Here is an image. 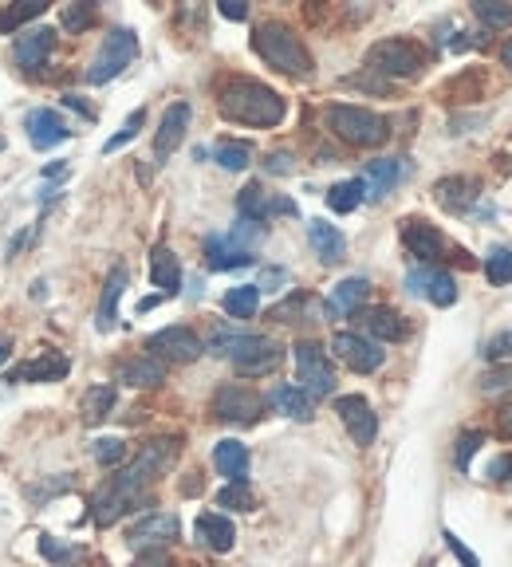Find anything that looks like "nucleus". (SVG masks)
Masks as SVG:
<instances>
[{"instance_id": "nucleus-1", "label": "nucleus", "mask_w": 512, "mask_h": 567, "mask_svg": "<svg viewBox=\"0 0 512 567\" xmlns=\"http://www.w3.org/2000/svg\"><path fill=\"white\" fill-rule=\"evenodd\" d=\"M217 107H221V115L229 123L245 126H280L284 115H288L284 99L272 87L256 83V79H229L221 87V95H217Z\"/></svg>"}, {"instance_id": "nucleus-2", "label": "nucleus", "mask_w": 512, "mask_h": 567, "mask_svg": "<svg viewBox=\"0 0 512 567\" xmlns=\"http://www.w3.org/2000/svg\"><path fill=\"white\" fill-rule=\"evenodd\" d=\"M209 351L233 359L237 375H249V378L276 371L280 359H284L280 343H272V339H264V335H241V331H213Z\"/></svg>"}, {"instance_id": "nucleus-3", "label": "nucleus", "mask_w": 512, "mask_h": 567, "mask_svg": "<svg viewBox=\"0 0 512 567\" xmlns=\"http://www.w3.org/2000/svg\"><path fill=\"white\" fill-rule=\"evenodd\" d=\"M253 48L256 56L268 63V67H276V71H284V75H296V79H308L316 67H312V56H308V48L300 44V36L288 28V24H276V20H268V24H260L253 32Z\"/></svg>"}, {"instance_id": "nucleus-4", "label": "nucleus", "mask_w": 512, "mask_h": 567, "mask_svg": "<svg viewBox=\"0 0 512 567\" xmlns=\"http://www.w3.org/2000/svg\"><path fill=\"white\" fill-rule=\"evenodd\" d=\"M178 453H182V438H154L150 445H142L138 461H134L130 469H123L119 477H111V481H115V489H119L123 497H130V501L138 504L142 501V489H146L150 481H158L162 473L174 469Z\"/></svg>"}, {"instance_id": "nucleus-5", "label": "nucleus", "mask_w": 512, "mask_h": 567, "mask_svg": "<svg viewBox=\"0 0 512 567\" xmlns=\"http://www.w3.org/2000/svg\"><path fill=\"white\" fill-rule=\"evenodd\" d=\"M327 130L335 138H343L347 146H383L390 138V123L383 115L367 111V107H351V103H335L327 107Z\"/></svg>"}, {"instance_id": "nucleus-6", "label": "nucleus", "mask_w": 512, "mask_h": 567, "mask_svg": "<svg viewBox=\"0 0 512 567\" xmlns=\"http://www.w3.org/2000/svg\"><path fill=\"white\" fill-rule=\"evenodd\" d=\"M138 56V36L130 32V28H115V32H107V40L99 44V52H95V60L87 67V83H111L123 67H130V60Z\"/></svg>"}, {"instance_id": "nucleus-7", "label": "nucleus", "mask_w": 512, "mask_h": 567, "mask_svg": "<svg viewBox=\"0 0 512 567\" xmlns=\"http://www.w3.org/2000/svg\"><path fill=\"white\" fill-rule=\"evenodd\" d=\"M296 382H300V390H304L312 402H316V398H331V390H335V371H331L323 347L312 343V339L296 343Z\"/></svg>"}, {"instance_id": "nucleus-8", "label": "nucleus", "mask_w": 512, "mask_h": 567, "mask_svg": "<svg viewBox=\"0 0 512 567\" xmlns=\"http://www.w3.org/2000/svg\"><path fill=\"white\" fill-rule=\"evenodd\" d=\"M264 410V398L249 390L245 382H225L217 394H213V414L229 426H253Z\"/></svg>"}, {"instance_id": "nucleus-9", "label": "nucleus", "mask_w": 512, "mask_h": 567, "mask_svg": "<svg viewBox=\"0 0 512 567\" xmlns=\"http://www.w3.org/2000/svg\"><path fill=\"white\" fill-rule=\"evenodd\" d=\"M367 67L379 75H394V79H414L422 71V52L410 40H379L367 52Z\"/></svg>"}, {"instance_id": "nucleus-10", "label": "nucleus", "mask_w": 512, "mask_h": 567, "mask_svg": "<svg viewBox=\"0 0 512 567\" xmlns=\"http://www.w3.org/2000/svg\"><path fill=\"white\" fill-rule=\"evenodd\" d=\"M335 414L347 426V434H351L355 445H375V438H379V418H375V410H371V402L363 394L335 398Z\"/></svg>"}, {"instance_id": "nucleus-11", "label": "nucleus", "mask_w": 512, "mask_h": 567, "mask_svg": "<svg viewBox=\"0 0 512 567\" xmlns=\"http://www.w3.org/2000/svg\"><path fill=\"white\" fill-rule=\"evenodd\" d=\"M150 359H166V363H193L201 355V339L193 335L190 327H162L150 335Z\"/></svg>"}, {"instance_id": "nucleus-12", "label": "nucleus", "mask_w": 512, "mask_h": 567, "mask_svg": "<svg viewBox=\"0 0 512 567\" xmlns=\"http://www.w3.org/2000/svg\"><path fill=\"white\" fill-rule=\"evenodd\" d=\"M331 351H335V359H343L351 371H359V375H371V371H379L383 367V351H379V343H371V339H363V335H351V331H339L335 339H331Z\"/></svg>"}, {"instance_id": "nucleus-13", "label": "nucleus", "mask_w": 512, "mask_h": 567, "mask_svg": "<svg viewBox=\"0 0 512 567\" xmlns=\"http://www.w3.org/2000/svg\"><path fill=\"white\" fill-rule=\"evenodd\" d=\"M178 532H182V524H178L174 512H146L142 520L130 524L127 540L146 552V548H166L170 540H178Z\"/></svg>"}, {"instance_id": "nucleus-14", "label": "nucleus", "mask_w": 512, "mask_h": 567, "mask_svg": "<svg viewBox=\"0 0 512 567\" xmlns=\"http://www.w3.org/2000/svg\"><path fill=\"white\" fill-rule=\"evenodd\" d=\"M406 288H410L414 296H426V300L438 304V308L457 304V284H453V276L442 272V268H414V272L406 276Z\"/></svg>"}, {"instance_id": "nucleus-15", "label": "nucleus", "mask_w": 512, "mask_h": 567, "mask_svg": "<svg viewBox=\"0 0 512 567\" xmlns=\"http://www.w3.org/2000/svg\"><path fill=\"white\" fill-rule=\"evenodd\" d=\"M24 130H28V142H32L36 150H52V146H60V142L71 138L64 115L52 111V107H36V111H28Z\"/></svg>"}, {"instance_id": "nucleus-16", "label": "nucleus", "mask_w": 512, "mask_h": 567, "mask_svg": "<svg viewBox=\"0 0 512 567\" xmlns=\"http://www.w3.org/2000/svg\"><path fill=\"white\" fill-rule=\"evenodd\" d=\"M186 126H190V103L166 107V115H162V123H158V134H154V162H158V166L182 146Z\"/></svg>"}, {"instance_id": "nucleus-17", "label": "nucleus", "mask_w": 512, "mask_h": 567, "mask_svg": "<svg viewBox=\"0 0 512 567\" xmlns=\"http://www.w3.org/2000/svg\"><path fill=\"white\" fill-rule=\"evenodd\" d=\"M67 371H71L67 355H60V351H44V355L20 363V367L12 371V382H60V378H67Z\"/></svg>"}, {"instance_id": "nucleus-18", "label": "nucleus", "mask_w": 512, "mask_h": 567, "mask_svg": "<svg viewBox=\"0 0 512 567\" xmlns=\"http://www.w3.org/2000/svg\"><path fill=\"white\" fill-rule=\"evenodd\" d=\"M52 48H56V28H32V32H24L16 40V63L24 71H36L52 56Z\"/></svg>"}, {"instance_id": "nucleus-19", "label": "nucleus", "mask_w": 512, "mask_h": 567, "mask_svg": "<svg viewBox=\"0 0 512 567\" xmlns=\"http://www.w3.org/2000/svg\"><path fill=\"white\" fill-rule=\"evenodd\" d=\"M402 245L410 249V256H418V260H434V256H442L446 241H442V233L434 225L410 217V221H402Z\"/></svg>"}, {"instance_id": "nucleus-20", "label": "nucleus", "mask_w": 512, "mask_h": 567, "mask_svg": "<svg viewBox=\"0 0 512 567\" xmlns=\"http://www.w3.org/2000/svg\"><path fill=\"white\" fill-rule=\"evenodd\" d=\"M256 256L245 249H237L229 237H205V264L213 268V272H233V268H249Z\"/></svg>"}, {"instance_id": "nucleus-21", "label": "nucleus", "mask_w": 512, "mask_h": 567, "mask_svg": "<svg viewBox=\"0 0 512 567\" xmlns=\"http://www.w3.org/2000/svg\"><path fill=\"white\" fill-rule=\"evenodd\" d=\"M123 288H127V264H115L111 276H107V284H103V296H99V331H115Z\"/></svg>"}, {"instance_id": "nucleus-22", "label": "nucleus", "mask_w": 512, "mask_h": 567, "mask_svg": "<svg viewBox=\"0 0 512 567\" xmlns=\"http://www.w3.org/2000/svg\"><path fill=\"white\" fill-rule=\"evenodd\" d=\"M150 280H154V288H162V296H178V288H182V264L166 245L150 252Z\"/></svg>"}, {"instance_id": "nucleus-23", "label": "nucleus", "mask_w": 512, "mask_h": 567, "mask_svg": "<svg viewBox=\"0 0 512 567\" xmlns=\"http://www.w3.org/2000/svg\"><path fill=\"white\" fill-rule=\"evenodd\" d=\"M308 241H312V249L320 256L323 264H339L343 256H347V241H343V233L335 229V225H327V221H308Z\"/></svg>"}, {"instance_id": "nucleus-24", "label": "nucleus", "mask_w": 512, "mask_h": 567, "mask_svg": "<svg viewBox=\"0 0 512 567\" xmlns=\"http://www.w3.org/2000/svg\"><path fill=\"white\" fill-rule=\"evenodd\" d=\"M197 540H201L205 548H213V552H229L233 540H237V532H233L229 516H221V512H201V516H197Z\"/></svg>"}, {"instance_id": "nucleus-25", "label": "nucleus", "mask_w": 512, "mask_h": 567, "mask_svg": "<svg viewBox=\"0 0 512 567\" xmlns=\"http://www.w3.org/2000/svg\"><path fill=\"white\" fill-rule=\"evenodd\" d=\"M406 174V166H402V158H375V162H367V197H375V201H383L390 189L398 186V178Z\"/></svg>"}, {"instance_id": "nucleus-26", "label": "nucleus", "mask_w": 512, "mask_h": 567, "mask_svg": "<svg viewBox=\"0 0 512 567\" xmlns=\"http://www.w3.org/2000/svg\"><path fill=\"white\" fill-rule=\"evenodd\" d=\"M371 296V284L363 276H351V280H339L331 288V300H327V312L331 315H351L363 308V300Z\"/></svg>"}, {"instance_id": "nucleus-27", "label": "nucleus", "mask_w": 512, "mask_h": 567, "mask_svg": "<svg viewBox=\"0 0 512 567\" xmlns=\"http://www.w3.org/2000/svg\"><path fill=\"white\" fill-rule=\"evenodd\" d=\"M213 465H217V473L229 477V481H249V449H245L241 441H217Z\"/></svg>"}, {"instance_id": "nucleus-28", "label": "nucleus", "mask_w": 512, "mask_h": 567, "mask_svg": "<svg viewBox=\"0 0 512 567\" xmlns=\"http://www.w3.org/2000/svg\"><path fill=\"white\" fill-rule=\"evenodd\" d=\"M162 378H166V367H162L158 359H150V355H138V359H123V363H119V382L138 386V390H150V386H158Z\"/></svg>"}, {"instance_id": "nucleus-29", "label": "nucleus", "mask_w": 512, "mask_h": 567, "mask_svg": "<svg viewBox=\"0 0 512 567\" xmlns=\"http://www.w3.org/2000/svg\"><path fill=\"white\" fill-rule=\"evenodd\" d=\"M268 402L280 410V414H288V418H296V422H312V398L300 390V386H288V382H280V386H272V394H268Z\"/></svg>"}, {"instance_id": "nucleus-30", "label": "nucleus", "mask_w": 512, "mask_h": 567, "mask_svg": "<svg viewBox=\"0 0 512 567\" xmlns=\"http://www.w3.org/2000/svg\"><path fill=\"white\" fill-rule=\"evenodd\" d=\"M115 402H119V394H115L111 382L87 386V394H83V422H87V426H99V422L115 410Z\"/></svg>"}, {"instance_id": "nucleus-31", "label": "nucleus", "mask_w": 512, "mask_h": 567, "mask_svg": "<svg viewBox=\"0 0 512 567\" xmlns=\"http://www.w3.org/2000/svg\"><path fill=\"white\" fill-rule=\"evenodd\" d=\"M363 327L375 335V339H383V343H398V339H406V319L398 312H390V308H375V312L363 315Z\"/></svg>"}, {"instance_id": "nucleus-32", "label": "nucleus", "mask_w": 512, "mask_h": 567, "mask_svg": "<svg viewBox=\"0 0 512 567\" xmlns=\"http://www.w3.org/2000/svg\"><path fill=\"white\" fill-rule=\"evenodd\" d=\"M438 201L446 205L449 213H465L473 201H477V182H469V178H446V182H438Z\"/></svg>"}, {"instance_id": "nucleus-33", "label": "nucleus", "mask_w": 512, "mask_h": 567, "mask_svg": "<svg viewBox=\"0 0 512 567\" xmlns=\"http://www.w3.org/2000/svg\"><path fill=\"white\" fill-rule=\"evenodd\" d=\"M363 197H367L363 178H351V182H339V186L327 189V209L331 213H351V209H359Z\"/></svg>"}, {"instance_id": "nucleus-34", "label": "nucleus", "mask_w": 512, "mask_h": 567, "mask_svg": "<svg viewBox=\"0 0 512 567\" xmlns=\"http://www.w3.org/2000/svg\"><path fill=\"white\" fill-rule=\"evenodd\" d=\"M48 12V4L44 0H24V4H8L4 12H0V32H20L24 24H32L36 16H44Z\"/></svg>"}, {"instance_id": "nucleus-35", "label": "nucleus", "mask_w": 512, "mask_h": 567, "mask_svg": "<svg viewBox=\"0 0 512 567\" xmlns=\"http://www.w3.org/2000/svg\"><path fill=\"white\" fill-rule=\"evenodd\" d=\"M256 308H260V288L256 284H241V288L225 292V312L233 319H253Z\"/></svg>"}, {"instance_id": "nucleus-36", "label": "nucleus", "mask_w": 512, "mask_h": 567, "mask_svg": "<svg viewBox=\"0 0 512 567\" xmlns=\"http://www.w3.org/2000/svg\"><path fill=\"white\" fill-rule=\"evenodd\" d=\"M237 213H241V221H264L268 217V197H264V189L256 186H245L241 189V197H237Z\"/></svg>"}, {"instance_id": "nucleus-37", "label": "nucleus", "mask_w": 512, "mask_h": 567, "mask_svg": "<svg viewBox=\"0 0 512 567\" xmlns=\"http://www.w3.org/2000/svg\"><path fill=\"white\" fill-rule=\"evenodd\" d=\"M217 504L221 508H237V512H249L256 504L253 489H249V481H229L221 493H217Z\"/></svg>"}, {"instance_id": "nucleus-38", "label": "nucleus", "mask_w": 512, "mask_h": 567, "mask_svg": "<svg viewBox=\"0 0 512 567\" xmlns=\"http://www.w3.org/2000/svg\"><path fill=\"white\" fill-rule=\"evenodd\" d=\"M40 556L52 560V564H79V560H83V548L64 544V540H56V536H44V540H40Z\"/></svg>"}, {"instance_id": "nucleus-39", "label": "nucleus", "mask_w": 512, "mask_h": 567, "mask_svg": "<svg viewBox=\"0 0 512 567\" xmlns=\"http://www.w3.org/2000/svg\"><path fill=\"white\" fill-rule=\"evenodd\" d=\"M473 12H477V20H481L485 28H509V24H512V4L477 0V4H473Z\"/></svg>"}, {"instance_id": "nucleus-40", "label": "nucleus", "mask_w": 512, "mask_h": 567, "mask_svg": "<svg viewBox=\"0 0 512 567\" xmlns=\"http://www.w3.org/2000/svg\"><path fill=\"white\" fill-rule=\"evenodd\" d=\"M485 276H489V284H512V249H489Z\"/></svg>"}, {"instance_id": "nucleus-41", "label": "nucleus", "mask_w": 512, "mask_h": 567, "mask_svg": "<svg viewBox=\"0 0 512 567\" xmlns=\"http://www.w3.org/2000/svg\"><path fill=\"white\" fill-rule=\"evenodd\" d=\"M213 158H217L225 170H245V166H249V158H253V150H249L245 142H217Z\"/></svg>"}, {"instance_id": "nucleus-42", "label": "nucleus", "mask_w": 512, "mask_h": 567, "mask_svg": "<svg viewBox=\"0 0 512 567\" xmlns=\"http://www.w3.org/2000/svg\"><path fill=\"white\" fill-rule=\"evenodd\" d=\"M123 457H127V441H123V438L95 441V461H99V465L115 469V465H123Z\"/></svg>"}, {"instance_id": "nucleus-43", "label": "nucleus", "mask_w": 512, "mask_h": 567, "mask_svg": "<svg viewBox=\"0 0 512 567\" xmlns=\"http://www.w3.org/2000/svg\"><path fill=\"white\" fill-rule=\"evenodd\" d=\"M95 24V4H64V28L67 32H83Z\"/></svg>"}, {"instance_id": "nucleus-44", "label": "nucleus", "mask_w": 512, "mask_h": 567, "mask_svg": "<svg viewBox=\"0 0 512 567\" xmlns=\"http://www.w3.org/2000/svg\"><path fill=\"white\" fill-rule=\"evenodd\" d=\"M308 304H312V300H308L304 292H292V296H288L284 304H276V308H272L268 315H272L276 323H296V319H300V312H304Z\"/></svg>"}, {"instance_id": "nucleus-45", "label": "nucleus", "mask_w": 512, "mask_h": 567, "mask_svg": "<svg viewBox=\"0 0 512 567\" xmlns=\"http://www.w3.org/2000/svg\"><path fill=\"white\" fill-rule=\"evenodd\" d=\"M142 123H146V111H134V115H130L127 123H123V130H119L115 138H107V146H103V154H115V150H123V146H127L130 138L138 134V126H142Z\"/></svg>"}, {"instance_id": "nucleus-46", "label": "nucleus", "mask_w": 512, "mask_h": 567, "mask_svg": "<svg viewBox=\"0 0 512 567\" xmlns=\"http://www.w3.org/2000/svg\"><path fill=\"white\" fill-rule=\"evenodd\" d=\"M481 441H485V434H481V430H473V434H461V441H457V453H453V461H457V469H461V473L469 469V461H473V453L481 449Z\"/></svg>"}, {"instance_id": "nucleus-47", "label": "nucleus", "mask_w": 512, "mask_h": 567, "mask_svg": "<svg viewBox=\"0 0 512 567\" xmlns=\"http://www.w3.org/2000/svg\"><path fill=\"white\" fill-rule=\"evenodd\" d=\"M481 390H485V394H505V390H512V371L509 367L489 371V375L481 378Z\"/></svg>"}, {"instance_id": "nucleus-48", "label": "nucleus", "mask_w": 512, "mask_h": 567, "mask_svg": "<svg viewBox=\"0 0 512 567\" xmlns=\"http://www.w3.org/2000/svg\"><path fill=\"white\" fill-rule=\"evenodd\" d=\"M489 477H493L497 485H512V453H501V457L489 465Z\"/></svg>"}, {"instance_id": "nucleus-49", "label": "nucleus", "mask_w": 512, "mask_h": 567, "mask_svg": "<svg viewBox=\"0 0 512 567\" xmlns=\"http://www.w3.org/2000/svg\"><path fill=\"white\" fill-rule=\"evenodd\" d=\"M134 567H174V560H170V552H166V548H146V552L138 556V564Z\"/></svg>"}, {"instance_id": "nucleus-50", "label": "nucleus", "mask_w": 512, "mask_h": 567, "mask_svg": "<svg viewBox=\"0 0 512 567\" xmlns=\"http://www.w3.org/2000/svg\"><path fill=\"white\" fill-rule=\"evenodd\" d=\"M446 544H449V552L461 560V567H481V560H477V556H473V552H469V548H465V544H461L453 532H446Z\"/></svg>"}, {"instance_id": "nucleus-51", "label": "nucleus", "mask_w": 512, "mask_h": 567, "mask_svg": "<svg viewBox=\"0 0 512 567\" xmlns=\"http://www.w3.org/2000/svg\"><path fill=\"white\" fill-rule=\"evenodd\" d=\"M264 170H268V174H280V178H284V174H292L296 166H292V154H280V150H276V154H268Z\"/></svg>"}, {"instance_id": "nucleus-52", "label": "nucleus", "mask_w": 512, "mask_h": 567, "mask_svg": "<svg viewBox=\"0 0 512 567\" xmlns=\"http://www.w3.org/2000/svg\"><path fill=\"white\" fill-rule=\"evenodd\" d=\"M217 12H221L225 20H245V16H249V4H245V0H221Z\"/></svg>"}, {"instance_id": "nucleus-53", "label": "nucleus", "mask_w": 512, "mask_h": 567, "mask_svg": "<svg viewBox=\"0 0 512 567\" xmlns=\"http://www.w3.org/2000/svg\"><path fill=\"white\" fill-rule=\"evenodd\" d=\"M512 351V335H501V339H493L489 347H485V359H505Z\"/></svg>"}, {"instance_id": "nucleus-54", "label": "nucleus", "mask_w": 512, "mask_h": 567, "mask_svg": "<svg viewBox=\"0 0 512 567\" xmlns=\"http://www.w3.org/2000/svg\"><path fill=\"white\" fill-rule=\"evenodd\" d=\"M268 213H296V201H288V197H276V201H268Z\"/></svg>"}, {"instance_id": "nucleus-55", "label": "nucleus", "mask_w": 512, "mask_h": 567, "mask_svg": "<svg viewBox=\"0 0 512 567\" xmlns=\"http://www.w3.org/2000/svg\"><path fill=\"white\" fill-rule=\"evenodd\" d=\"M64 174H67V162H56V166L44 170V178H64Z\"/></svg>"}, {"instance_id": "nucleus-56", "label": "nucleus", "mask_w": 512, "mask_h": 567, "mask_svg": "<svg viewBox=\"0 0 512 567\" xmlns=\"http://www.w3.org/2000/svg\"><path fill=\"white\" fill-rule=\"evenodd\" d=\"M501 434H505V438H512V410H505V414H501Z\"/></svg>"}, {"instance_id": "nucleus-57", "label": "nucleus", "mask_w": 512, "mask_h": 567, "mask_svg": "<svg viewBox=\"0 0 512 567\" xmlns=\"http://www.w3.org/2000/svg\"><path fill=\"white\" fill-rule=\"evenodd\" d=\"M501 60H505V67H512V36L505 40V48H501Z\"/></svg>"}, {"instance_id": "nucleus-58", "label": "nucleus", "mask_w": 512, "mask_h": 567, "mask_svg": "<svg viewBox=\"0 0 512 567\" xmlns=\"http://www.w3.org/2000/svg\"><path fill=\"white\" fill-rule=\"evenodd\" d=\"M8 355H12V343H8V339H4V335H0V363H4V359H8Z\"/></svg>"}]
</instances>
